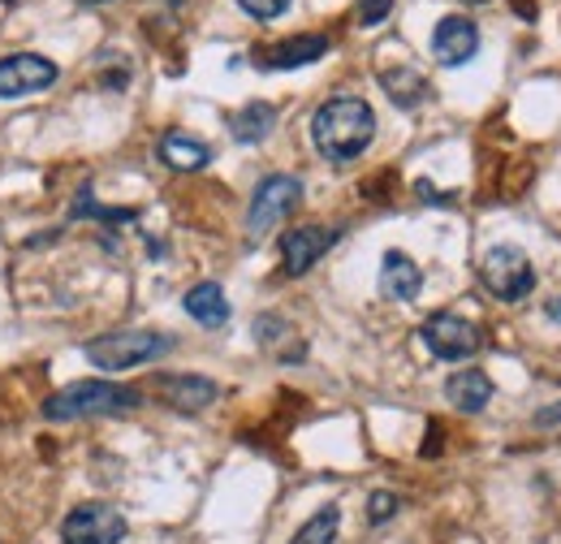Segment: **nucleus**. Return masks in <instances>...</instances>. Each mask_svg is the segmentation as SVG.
<instances>
[{
	"label": "nucleus",
	"instance_id": "obj_1",
	"mask_svg": "<svg viewBox=\"0 0 561 544\" xmlns=\"http://www.w3.org/2000/svg\"><path fill=\"white\" fill-rule=\"evenodd\" d=\"M371 138H376V113L358 95H337V100L320 104L311 117V143L333 165H346L354 156H363L371 147Z\"/></svg>",
	"mask_w": 561,
	"mask_h": 544
},
{
	"label": "nucleus",
	"instance_id": "obj_2",
	"mask_svg": "<svg viewBox=\"0 0 561 544\" xmlns=\"http://www.w3.org/2000/svg\"><path fill=\"white\" fill-rule=\"evenodd\" d=\"M142 394L135 385H113V381H73L57 389L44 403V419L53 423H73V419H100V415H126L139 410Z\"/></svg>",
	"mask_w": 561,
	"mask_h": 544
},
{
	"label": "nucleus",
	"instance_id": "obj_3",
	"mask_svg": "<svg viewBox=\"0 0 561 544\" xmlns=\"http://www.w3.org/2000/svg\"><path fill=\"white\" fill-rule=\"evenodd\" d=\"M173 350V338L164 333H104V338L87 341V363H95L100 372H130L139 363H156Z\"/></svg>",
	"mask_w": 561,
	"mask_h": 544
},
{
	"label": "nucleus",
	"instance_id": "obj_4",
	"mask_svg": "<svg viewBox=\"0 0 561 544\" xmlns=\"http://www.w3.org/2000/svg\"><path fill=\"white\" fill-rule=\"evenodd\" d=\"M480 276L489 285V294H496L501 303H518L536 290V269L518 247H492L480 264Z\"/></svg>",
	"mask_w": 561,
	"mask_h": 544
},
{
	"label": "nucleus",
	"instance_id": "obj_5",
	"mask_svg": "<svg viewBox=\"0 0 561 544\" xmlns=\"http://www.w3.org/2000/svg\"><path fill=\"white\" fill-rule=\"evenodd\" d=\"M66 544H122L126 541V519L108 501H82L73 506L61 523Z\"/></svg>",
	"mask_w": 561,
	"mask_h": 544
},
{
	"label": "nucleus",
	"instance_id": "obj_6",
	"mask_svg": "<svg viewBox=\"0 0 561 544\" xmlns=\"http://www.w3.org/2000/svg\"><path fill=\"white\" fill-rule=\"evenodd\" d=\"M420 338H423V345H427L436 359H445V363L471 359V354L480 350V329H476L471 320L454 316V311H436L432 320H423Z\"/></svg>",
	"mask_w": 561,
	"mask_h": 544
},
{
	"label": "nucleus",
	"instance_id": "obj_7",
	"mask_svg": "<svg viewBox=\"0 0 561 544\" xmlns=\"http://www.w3.org/2000/svg\"><path fill=\"white\" fill-rule=\"evenodd\" d=\"M298 200H302V182H298V178H289V173L264 178L260 191H255V200H251L247 229H251V234H268L273 225H280V220L298 207Z\"/></svg>",
	"mask_w": 561,
	"mask_h": 544
},
{
	"label": "nucleus",
	"instance_id": "obj_8",
	"mask_svg": "<svg viewBox=\"0 0 561 544\" xmlns=\"http://www.w3.org/2000/svg\"><path fill=\"white\" fill-rule=\"evenodd\" d=\"M61 69L39 53H9L0 57V100H18V95H35L44 87L57 82Z\"/></svg>",
	"mask_w": 561,
	"mask_h": 544
},
{
	"label": "nucleus",
	"instance_id": "obj_9",
	"mask_svg": "<svg viewBox=\"0 0 561 544\" xmlns=\"http://www.w3.org/2000/svg\"><path fill=\"white\" fill-rule=\"evenodd\" d=\"M337 242V229L324 225H298L289 234H280V264L289 276H302L307 269H316V260Z\"/></svg>",
	"mask_w": 561,
	"mask_h": 544
},
{
	"label": "nucleus",
	"instance_id": "obj_10",
	"mask_svg": "<svg viewBox=\"0 0 561 544\" xmlns=\"http://www.w3.org/2000/svg\"><path fill=\"white\" fill-rule=\"evenodd\" d=\"M432 53L440 66H467L480 53V31L471 18H440L432 31Z\"/></svg>",
	"mask_w": 561,
	"mask_h": 544
},
{
	"label": "nucleus",
	"instance_id": "obj_11",
	"mask_svg": "<svg viewBox=\"0 0 561 544\" xmlns=\"http://www.w3.org/2000/svg\"><path fill=\"white\" fill-rule=\"evenodd\" d=\"M329 53V39L324 35H294V39H280L273 48H255V66L260 69H298L311 66Z\"/></svg>",
	"mask_w": 561,
	"mask_h": 544
},
{
	"label": "nucleus",
	"instance_id": "obj_12",
	"mask_svg": "<svg viewBox=\"0 0 561 544\" xmlns=\"http://www.w3.org/2000/svg\"><path fill=\"white\" fill-rule=\"evenodd\" d=\"M423 290V269L407 251H389L380 264V294L393 303H415Z\"/></svg>",
	"mask_w": 561,
	"mask_h": 544
},
{
	"label": "nucleus",
	"instance_id": "obj_13",
	"mask_svg": "<svg viewBox=\"0 0 561 544\" xmlns=\"http://www.w3.org/2000/svg\"><path fill=\"white\" fill-rule=\"evenodd\" d=\"M156 389H160V398H164L169 407H178V410H204V407H211L216 394H220L204 376H160Z\"/></svg>",
	"mask_w": 561,
	"mask_h": 544
},
{
	"label": "nucleus",
	"instance_id": "obj_14",
	"mask_svg": "<svg viewBox=\"0 0 561 544\" xmlns=\"http://www.w3.org/2000/svg\"><path fill=\"white\" fill-rule=\"evenodd\" d=\"M160 160L169 169H178V173H195V169H204L211 160V147L199 143V138L182 135V131H173V135L160 138Z\"/></svg>",
	"mask_w": 561,
	"mask_h": 544
},
{
	"label": "nucleus",
	"instance_id": "obj_15",
	"mask_svg": "<svg viewBox=\"0 0 561 544\" xmlns=\"http://www.w3.org/2000/svg\"><path fill=\"white\" fill-rule=\"evenodd\" d=\"M445 398L454 403L458 410H484L492 398V381L484 372H476V367H467V372H454L449 381H445Z\"/></svg>",
	"mask_w": 561,
	"mask_h": 544
},
{
	"label": "nucleus",
	"instance_id": "obj_16",
	"mask_svg": "<svg viewBox=\"0 0 561 544\" xmlns=\"http://www.w3.org/2000/svg\"><path fill=\"white\" fill-rule=\"evenodd\" d=\"M186 316L199 320L204 329H220V325L229 320V298H225V290H220L216 281H204V285L186 290Z\"/></svg>",
	"mask_w": 561,
	"mask_h": 544
},
{
	"label": "nucleus",
	"instance_id": "obj_17",
	"mask_svg": "<svg viewBox=\"0 0 561 544\" xmlns=\"http://www.w3.org/2000/svg\"><path fill=\"white\" fill-rule=\"evenodd\" d=\"M277 126V109L273 104H247V109H238L233 113V122H229V131L238 143H260V138H268V131Z\"/></svg>",
	"mask_w": 561,
	"mask_h": 544
},
{
	"label": "nucleus",
	"instance_id": "obj_18",
	"mask_svg": "<svg viewBox=\"0 0 561 544\" xmlns=\"http://www.w3.org/2000/svg\"><path fill=\"white\" fill-rule=\"evenodd\" d=\"M337 528H342V510H337V506H324V510H316V514L298 528L294 544H333L337 541Z\"/></svg>",
	"mask_w": 561,
	"mask_h": 544
},
{
	"label": "nucleus",
	"instance_id": "obj_19",
	"mask_svg": "<svg viewBox=\"0 0 561 544\" xmlns=\"http://www.w3.org/2000/svg\"><path fill=\"white\" fill-rule=\"evenodd\" d=\"M385 87H389V95L398 100V104H420L423 100V78L420 73H411V69H389L385 73Z\"/></svg>",
	"mask_w": 561,
	"mask_h": 544
},
{
	"label": "nucleus",
	"instance_id": "obj_20",
	"mask_svg": "<svg viewBox=\"0 0 561 544\" xmlns=\"http://www.w3.org/2000/svg\"><path fill=\"white\" fill-rule=\"evenodd\" d=\"M393 514H398V497H393V492H371L367 519H371V523H389Z\"/></svg>",
	"mask_w": 561,
	"mask_h": 544
},
{
	"label": "nucleus",
	"instance_id": "obj_21",
	"mask_svg": "<svg viewBox=\"0 0 561 544\" xmlns=\"http://www.w3.org/2000/svg\"><path fill=\"white\" fill-rule=\"evenodd\" d=\"M393 0H358V26H380L389 18Z\"/></svg>",
	"mask_w": 561,
	"mask_h": 544
},
{
	"label": "nucleus",
	"instance_id": "obj_22",
	"mask_svg": "<svg viewBox=\"0 0 561 544\" xmlns=\"http://www.w3.org/2000/svg\"><path fill=\"white\" fill-rule=\"evenodd\" d=\"M251 18H260V22H273V18H280L285 9H289V0H238Z\"/></svg>",
	"mask_w": 561,
	"mask_h": 544
},
{
	"label": "nucleus",
	"instance_id": "obj_23",
	"mask_svg": "<svg viewBox=\"0 0 561 544\" xmlns=\"http://www.w3.org/2000/svg\"><path fill=\"white\" fill-rule=\"evenodd\" d=\"M558 419H561V407L558 410H545V415H540L536 423H558Z\"/></svg>",
	"mask_w": 561,
	"mask_h": 544
},
{
	"label": "nucleus",
	"instance_id": "obj_24",
	"mask_svg": "<svg viewBox=\"0 0 561 544\" xmlns=\"http://www.w3.org/2000/svg\"><path fill=\"white\" fill-rule=\"evenodd\" d=\"M549 316H553V320H561V298L553 303V307H549Z\"/></svg>",
	"mask_w": 561,
	"mask_h": 544
},
{
	"label": "nucleus",
	"instance_id": "obj_25",
	"mask_svg": "<svg viewBox=\"0 0 561 544\" xmlns=\"http://www.w3.org/2000/svg\"><path fill=\"white\" fill-rule=\"evenodd\" d=\"M87 4H108V0H87Z\"/></svg>",
	"mask_w": 561,
	"mask_h": 544
},
{
	"label": "nucleus",
	"instance_id": "obj_26",
	"mask_svg": "<svg viewBox=\"0 0 561 544\" xmlns=\"http://www.w3.org/2000/svg\"><path fill=\"white\" fill-rule=\"evenodd\" d=\"M467 4H489V0H467Z\"/></svg>",
	"mask_w": 561,
	"mask_h": 544
}]
</instances>
